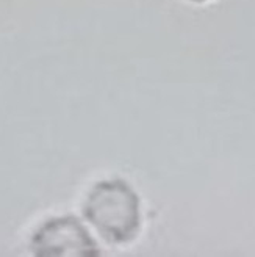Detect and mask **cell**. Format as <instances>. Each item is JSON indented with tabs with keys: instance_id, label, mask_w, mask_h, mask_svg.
Listing matches in <instances>:
<instances>
[{
	"instance_id": "6da1fadb",
	"label": "cell",
	"mask_w": 255,
	"mask_h": 257,
	"mask_svg": "<svg viewBox=\"0 0 255 257\" xmlns=\"http://www.w3.org/2000/svg\"><path fill=\"white\" fill-rule=\"evenodd\" d=\"M85 213L100 235L114 243L133 238L139 226L138 198L118 181L99 184L88 196Z\"/></svg>"
},
{
	"instance_id": "7a4b0ae2",
	"label": "cell",
	"mask_w": 255,
	"mask_h": 257,
	"mask_svg": "<svg viewBox=\"0 0 255 257\" xmlns=\"http://www.w3.org/2000/svg\"><path fill=\"white\" fill-rule=\"evenodd\" d=\"M38 255H89L94 254V243L74 218H58L44 224L33 238Z\"/></svg>"
},
{
	"instance_id": "3957f363",
	"label": "cell",
	"mask_w": 255,
	"mask_h": 257,
	"mask_svg": "<svg viewBox=\"0 0 255 257\" xmlns=\"http://www.w3.org/2000/svg\"><path fill=\"white\" fill-rule=\"evenodd\" d=\"M189 2H194V4H205L208 0H189Z\"/></svg>"
}]
</instances>
